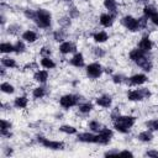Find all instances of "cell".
Instances as JSON below:
<instances>
[{"mask_svg": "<svg viewBox=\"0 0 158 158\" xmlns=\"http://www.w3.org/2000/svg\"><path fill=\"white\" fill-rule=\"evenodd\" d=\"M137 122V117L135 115H125V114H120L116 118H114L111 121L112 123V128L115 132L121 133V135H128L132 128L135 127Z\"/></svg>", "mask_w": 158, "mask_h": 158, "instance_id": "1", "label": "cell"}, {"mask_svg": "<svg viewBox=\"0 0 158 158\" xmlns=\"http://www.w3.org/2000/svg\"><path fill=\"white\" fill-rule=\"evenodd\" d=\"M52 21H53V15L48 9H46V7L36 9V14L32 20V22L36 25V27H38L41 30H48L52 26Z\"/></svg>", "mask_w": 158, "mask_h": 158, "instance_id": "2", "label": "cell"}, {"mask_svg": "<svg viewBox=\"0 0 158 158\" xmlns=\"http://www.w3.org/2000/svg\"><path fill=\"white\" fill-rule=\"evenodd\" d=\"M152 91L146 86H137L135 89H128L126 93V99L130 102H142L144 100L151 99Z\"/></svg>", "mask_w": 158, "mask_h": 158, "instance_id": "3", "label": "cell"}, {"mask_svg": "<svg viewBox=\"0 0 158 158\" xmlns=\"http://www.w3.org/2000/svg\"><path fill=\"white\" fill-rule=\"evenodd\" d=\"M35 139L42 148L48 149V151H64L65 149V142L60 139H52L43 135H37Z\"/></svg>", "mask_w": 158, "mask_h": 158, "instance_id": "4", "label": "cell"}, {"mask_svg": "<svg viewBox=\"0 0 158 158\" xmlns=\"http://www.w3.org/2000/svg\"><path fill=\"white\" fill-rule=\"evenodd\" d=\"M81 101L80 96L73 93H67L59 96L58 99V104L63 110H70L73 107H77L79 105V102Z\"/></svg>", "mask_w": 158, "mask_h": 158, "instance_id": "5", "label": "cell"}, {"mask_svg": "<svg viewBox=\"0 0 158 158\" xmlns=\"http://www.w3.org/2000/svg\"><path fill=\"white\" fill-rule=\"evenodd\" d=\"M85 75L90 80H98L104 75V65L100 62H90L84 68Z\"/></svg>", "mask_w": 158, "mask_h": 158, "instance_id": "6", "label": "cell"}, {"mask_svg": "<svg viewBox=\"0 0 158 158\" xmlns=\"http://www.w3.org/2000/svg\"><path fill=\"white\" fill-rule=\"evenodd\" d=\"M120 23L123 28H126L128 32H139L141 31V27H139V23H138V17L131 15V14H126L123 16L120 17Z\"/></svg>", "mask_w": 158, "mask_h": 158, "instance_id": "7", "label": "cell"}, {"mask_svg": "<svg viewBox=\"0 0 158 158\" xmlns=\"http://www.w3.org/2000/svg\"><path fill=\"white\" fill-rule=\"evenodd\" d=\"M115 131L114 128H110L107 126H104L98 133H96V144L99 146H109L114 138Z\"/></svg>", "mask_w": 158, "mask_h": 158, "instance_id": "8", "label": "cell"}, {"mask_svg": "<svg viewBox=\"0 0 158 158\" xmlns=\"http://www.w3.org/2000/svg\"><path fill=\"white\" fill-rule=\"evenodd\" d=\"M135 64L141 68L144 73H151L153 70V67H154V63H153V59L152 57L149 56V53H143L136 62Z\"/></svg>", "mask_w": 158, "mask_h": 158, "instance_id": "9", "label": "cell"}, {"mask_svg": "<svg viewBox=\"0 0 158 158\" xmlns=\"http://www.w3.org/2000/svg\"><path fill=\"white\" fill-rule=\"evenodd\" d=\"M147 81H148V75L143 72V73H135L127 77L126 84L130 85L131 88H137V86H143Z\"/></svg>", "mask_w": 158, "mask_h": 158, "instance_id": "10", "label": "cell"}, {"mask_svg": "<svg viewBox=\"0 0 158 158\" xmlns=\"http://www.w3.org/2000/svg\"><path fill=\"white\" fill-rule=\"evenodd\" d=\"M95 105L104 110H110L114 105V96L109 93L100 94L95 98Z\"/></svg>", "mask_w": 158, "mask_h": 158, "instance_id": "11", "label": "cell"}, {"mask_svg": "<svg viewBox=\"0 0 158 158\" xmlns=\"http://www.w3.org/2000/svg\"><path fill=\"white\" fill-rule=\"evenodd\" d=\"M78 51V47L75 44V42L70 41V40H65L60 43H58V52L62 56H72Z\"/></svg>", "mask_w": 158, "mask_h": 158, "instance_id": "12", "label": "cell"}, {"mask_svg": "<svg viewBox=\"0 0 158 158\" xmlns=\"http://www.w3.org/2000/svg\"><path fill=\"white\" fill-rule=\"evenodd\" d=\"M116 17H117L116 15L105 11V12H101V14L99 15L98 22H99V25H100L101 27H104V28H110V27L114 26V23H115V21H116Z\"/></svg>", "mask_w": 158, "mask_h": 158, "instance_id": "13", "label": "cell"}, {"mask_svg": "<svg viewBox=\"0 0 158 158\" xmlns=\"http://www.w3.org/2000/svg\"><path fill=\"white\" fill-rule=\"evenodd\" d=\"M75 139L85 144H96V133L91 131H83L75 135Z\"/></svg>", "mask_w": 158, "mask_h": 158, "instance_id": "14", "label": "cell"}, {"mask_svg": "<svg viewBox=\"0 0 158 158\" xmlns=\"http://www.w3.org/2000/svg\"><path fill=\"white\" fill-rule=\"evenodd\" d=\"M68 63H69V65H72L73 68H78V69L85 68L86 64H85V56H84V53L77 51L74 54L70 56V58L68 59Z\"/></svg>", "mask_w": 158, "mask_h": 158, "instance_id": "15", "label": "cell"}, {"mask_svg": "<svg viewBox=\"0 0 158 158\" xmlns=\"http://www.w3.org/2000/svg\"><path fill=\"white\" fill-rule=\"evenodd\" d=\"M137 47H138L141 51L146 52V53H151V52L153 51V48H154V42H153V40H152L148 35H143V36L138 40Z\"/></svg>", "mask_w": 158, "mask_h": 158, "instance_id": "16", "label": "cell"}, {"mask_svg": "<svg viewBox=\"0 0 158 158\" xmlns=\"http://www.w3.org/2000/svg\"><path fill=\"white\" fill-rule=\"evenodd\" d=\"M32 79H33V81L35 83H37V84H46L48 80H49V70H47V69H37V70H35L33 72V74H32Z\"/></svg>", "mask_w": 158, "mask_h": 158, "instance_id": "17", "label": "cell"}, {"mask_svg": "<svg viewBox=\"0 0 158 158\" xmlns=\"http://www.w3.org/2000/svg\"><path fill=\"white\" fill-rule=\"evenodd\" d=\"M21 38L27 43V44H33L38 41L40 36H38V32L32 30V28H26L22 31L21 33Z\"/></svg>", "mask_w": 158, "mask_h": 158, "instance_id": "18", "label": "cell"}, {"mask_svg": "<svg viewBox=\"0 0 158 158\" xmlns=\"http://www.w3.org/2000/svg\"><path fill=\"white\" fill-rule=\"evenodd\" d=\"M30 105V99L27 95H17L12 100V107L16 110H26Z\"/></svg>", "mask_w": 158, "mask_h": 158, "instance_id": "19", "label": "cell"}, {"mask_svg": "<svg viewBox=\"0 0 158 158\" xmlns=\"http://www.w3.org/2000/svg\"><path fill=\"white\" fill-rule=\"evenodd\" d=\"M78 109V112L83 116H86V115H90L94 109H95V102L93 101H89V100H83L79 102V105L77 106Z\"/></svg>", "mask_w": 158, "mask_h": 158, "instance_id": "20", "label": "cell"}, {"mask_svg": "<svg viewBox=\"0 0 158 158\" xmlns=\"http://www.w3.org/2000/svg\"><path fill=\"white\" fill-rule=\"evenodd\" d=\"M136 139L141 143H152L154 141V132H152L151 130L146 128V130H142L137 133L136 136Z\"/></svg>", "mask_w": 158, "mask_h": 158, "instance_id": "21", "label": "cell"}, {"mask_svg": "<svg viewBox=\"0 0 158 158\" xmlns=\"http://www.w3.org/2000/svg\"><path fill=\"white\" fill-rule=\"evenodd\" d=\"M91 38L96 44H104L110 40V35L105 30H98L91 35Z\"/></svg>", "mask_w": 158, "mask_h": 158, "instance_id": "22", "label": "cell"}, {"mask_svg": "<svg viewBox=\"0 0 158 158\" xmlns=\"http://www.w3.org/2000/svg\"><path fill=\"white\" fill-rule=\"evenodd\" d=\"M0 63H1L2 67L7 68L9 70H10V69H15V68L19 67L16 58L11 57L10 54H4V56H1V58H0Z\"/></svg>", "mask_w": 158, "mask_h": 158, "instance_id": "23", "label": "cell"}, {"mask_svg": "<svg viewBox=\"0 0 158 158\" xmlns=\"http://www.w3.org/2000/svg\"><path fill=\"white\" fill-rule=\"evenodd\" d=\"M31 96L33 100H42L43 98L47 96V88L43 84L36 85L31 91Z\"/></svg>", "mask_w": 158, "mask_h": 158, "instance_id": "24", "label": "cell"}, {"mask_svg": "<svg viewBox=\"0 0 158 158\" xmlns=\"http://www.w3.org/2000/svg\"><path fill=\"white\" fill-rule=\"evenodd\" d=\"M102 6L107 12H111L114 15H118L120 7H118V2L117 0H102Z\"/></svg>", "mask_w": 158, "mask_h": 158, "instance_id": "25", "label": "cell"}, {"mask_svg": "<svg viewBox=\"0 0 158 158\" xmlns=\"http://www.w3.org/2000/svg\"><path fill=\"white\" fill-rule=\"evenodd\" d=\"M41 68L47 69V70H53L57 68V62L52 57H41L38 60Z\"/></svg>", "mask_w": 158, "mask_h": 158, "instance_id": "26", "label": "cell"}, {"mask_svg": "<svg viewBox=\"0 0 158 158\" xmlns=\"http://www.w3.org/2000/svg\"><path fill=\"white\" fill-rule=\"evenodd\" d=\"M58 131L60 133L65 135V136H75L79 132V130L74 125H70V123H63V125H60L58 127Z\"/></svg>", "mask_w": 158, "mask_h": 158, "instance_id": "27", "label": "cell"}, {"mask_svg": "<svg viewBox=\"0 0 158 158\" xmlns=\"http://www.w3.org/2000/svg\"><path fill=\"white\" fill-rule=\"evenodd\" d=\"M0 91L4 95H14L16 93V86L10 81L2 80L1 84H0Z\"/></svg>", "mask_w": 158, "mask_h": 158, "instance_id": "28", "label": "cell"}, {"mask_svg": "<svg viewBox=\"0 0 158 158\" xmlns=\"http://www.w3.org/2000/svg\"><path fill=\"white\" fill-rule=\"evenodd\" d=\"M67 36H68L67 30H65V28H62V27L54 30L53 33H52V38H53V41L57 42V43H60V42L65 41V40H67Z\"/></svg>", "mask_w": 158, "mask_h": 158, "instance_id": "29", "label": "cell"}, {"mask_svg": "<svg viewBox=\"0 0 158 158\" xmlns=\"http://www.w3.org/2000/svg\"><path fill=\"white\" fill-rule=\"evenodd\" d=\"M0 53H1V56L15 53V44L10 41H2L0 43Z\"/></svg>", "mask_w": 158, "mask_h": 158, "instance_id": "30", "label": "cell"}, {"mask_svg": "<svg viewBox=\"0 0 158 158\" xmlns=\"http://www.w3.org/2000/svg\"><path fill=\"white\" fill-rule=\"evenodd\" d=\"M86 127L89 128V131H91V132H94V133H98V132L104 127V125H102V122H101L100 120H98V118H90V120L88 121V123H86Z\"/></svg>", "mask_w": 158, "mask_h": 158, "instance_id": "31", "label": "cell"}, {"mask_svg": "<svg viewBox=\"0 0 158 158\" xmlns=\"http://www.w3.org/2000/svg\"><path fill=\"white\" fill-rule=\"evenodd\" d=\"M14 44H15V54L21 56V54L26 53V51H27V43H26L21 37L17 38V40L14 42Z\"/></svg>", "mask_w": 158, "mask_h": 158, "instance_id": "32", "label": "cell"}, {"mask_svg": "<svg viewBox=\"0 0 158 158\" xmlns=\"http://www.w3.org/2000/svg\"><path fill=\"white\" fill-rule=\"evenodd\" d=\"M91 53H93V56H94L96 59H102V58H105L106 54H107L106 49H105L104 47H101L100 44L94 46V47L91 48Z\"/></svg>", "mask_w": 158, "mask_h": 158, "instance_id": "33", "label": "cell"}, {"mask_svg": "<svg viewBox=\"0 0 158 158\" xmlns=\"http://www.w3.org/2000/svg\"><path fill=\"white\" fill-rule=\"evenodd\" d=\"M6 32L10 36H16L19 33H22V27L20 23H9L6 26Z\"/></svg>", "mask_w": 158, "mask_h": 158, "instance_id": "34", "label": "cell"}, {"mask_svg": "<svg viewBox=\"0 0 158 158\" xmlns=\"http://www.w3.org/2000/svg\"><path fill=\"white\" fill-rule=\"evenodd\" d=\"M111 81L114 85H121L127 81V77L122 73H114L111 74Z\"/></svg>", "mask_w": 158, "mask_h": 158, "instance_id": "35", "label": "cell"}, {"mask_svg": "<svg viewBox=\"0 0 158 158\" xmlns=\"http://www.w3.org/2000/svg\"><path fill=\"white\" fill-rule=\"evenodd\" d=\"M144 127L151 130L152 132H158V118H149L144 121Z\"/></svg>", "mask_w": 158, "mask_h": 158, "instance_id": "36", "label": "cell"}, {"mask_svg": "<svg viewBox=\"0 0 158 158\" xmlns=\"http://www.w3.org/2000/svg\"><path fill=\"white\" fill-rule=\"evenodd\" d=\"M72 20H75L80 16V10L74 5V4H69V7H68V14H67Z\"/></svg>", "mask_w": 158, "mask_h": 158, "instance_id": "37", "label": "cell"}, {"mask_svg": "<svg viewBox=\"0 0 158 158\" xmlns=\"http://www.w3.org/2000/svg\"><path fill=\"white\" fill-rule=\"evenodd\" d=\"M58 25H59L62 28L68 30V28L72 26V19H70L68 15H64V16H62L60 19H58Z\"/></svg>", "mask_w": 158, "mask_h": 158, "instance_id": "38", "label": "cell"}, {"mask_svg": "<svg viewBox=\"0 0 158 158\" xmlns=\"http://www.w3.org/2000/svg\"><path fill=\"white\" fill-rule=\"evenodd\" d=\"M22 14H23V16H25L27 20L32 21L33 17H35V14H36V9H32V7H25V9L22 10Z\"/></svg>", "mask_w": 158, "mask_h": 158, "instance_id": "39", "label": "cell"}, {"mask_svg": "<svg viewBox=\"0 0 158 158\" xmlns=\"http://www.w3.org/2000/svg\"><path fill=\"white\" fill-rule=\"evenodd\" d=\"M38 53H40L41 57H52L53 51H52V48L49 46H42L40 48V51H38Z\"/></svg>", "mask_w": 158, "mask_h": 158, "instance_id": "40", "label": "cell"}, {"mask_svg": "<svg viewBox=\"0 0 158 158\" xmlns=\"http://www.w3.org/2000/svg\"><path fill=\"white\" fill-rule=\"evenodd\" d=\"M143 157H148V158H158V149L156 148H148L144 151Z\"/></svg>", "mask_w": 158, "mask_h": 158, "instance_id": "41", "label": "cell"}, {"mask_svg": "<svg viewBox=\"0 0 158 158\" xmlns=\"http://www.w3.org/2000/svg\"><path fill=\"white\" fill-rule=\"evenodd\" d=\"M118 148H107L104 153H102V156L104 157H118Z\"/></svg>", "mask_w": 158, "mask_h": 158, "instance_id": "42", "label": "cell"}, {"mask_svg": "<svg viewBox=\"0 0 158 158\" xmlns=\"http://www.w3.org/2000/svg\"><path fill=\"white\" fill-rule=\"evenodd\" d=\"M12 127H14V125H12V122L10 120H7L5 117L1 118V127H0V130H12Z\"/></svg>", "mask_w": 158, "mask_h": 158, "instance_id": "43", "label": "cell"}, {"mask_svg": "<svg viewBox=\"0 0 158 158\" xmlns=\"http://www.w3.org/2000/svg\"><path fill=\"white\" fill-rule=\"evenodd\" d=\"M0 136L2 139H11L14 137L12 130H0Z\"/></svg>", "mask_w": 158, "mask_h": 158, "instance_id": "44", "label": "cell"}, {"mask_svg": "<svg viewBox=\"0 0 158 158\" xmlns=\"http://www.w3.org/2000/svg\"><path fill=\"white\" fill-rule=\"evenodd\" d=\"M118 156L120 157H135V153L128 148H123L118 151Z\"/></svg>", "mask_w": 158, "mask_h": 158, "instance_id": "45", "label": "cell"}, {"mask_svg": "<svg viewBox=\"0 0 158 158\" xmlns=\"http://www.w3.org/2000/svg\"><path fill=\"white\" fill-rule=\"evenodd\" d=\"M148 20H149V22H151L153 26L158 27V10H156V11L148 17Z\"/></svg>", "mask_w": 158, "mask_h": 158, "instance_id": "46", "label": "cell"}, {"mask_svg": "<svg viewBox=\"0 0 158 158\" xmlns=\"http://www.w3.org/2000/svg\"><path fill=\"white\" fill-rule=\"evenodd\" d=\"M38 65H40V63H36V62H31V63H27L25 67H23V69L25 70H37L38 69Z\"/></svg>", "mask_w": 158, "mask_h": 158, "instance_id": "47", "label": "cell"}, {"mask_svg": "<svg viewBox=\"0 0 158 158\" xmlns=\"http://www.w3.org/2000/svg\"><path fill=\"white\" fill-rule=\"evenodd\" d=\"M1 152H2V156L4 157H11L12 154H14V148L12 147H4L2 149H1Z\"/></svg>", "mask_w": 158, "mask_h": 158, "instance_id": "48", "label": "cell"}, {"mask_svg": "<svg viewBox=\"0 0 158 158\" xmlns=\"http://www.w3.org/2000/svg\"><path fill=\"white\" fill-rule=\"evenodd\" d=\"M6 70H7V68H5V67H0V78L1 79H4L5 77H6Z\"/></svg>", "mask_w": 158, "mask_h": 158, "instance_id": "49", "label": "cell"}, {"mask_svg": "<svg viewBox=\"0 0 158 158\" xmlns=\"http://www.w3.org/2000/svg\"><path fill=\"white\" fill-rule=\"evenodd\" d=\"M2 2H6V1H10V0H1Z\"/></svg>", "mask_w": 158, "mask_h": 158, "instance_id": "50", "label": "cell"}, {"mask_svg": "<svg viewBox=\"0 0 158 158\" xmlns=\"http://www.w3.org/2000/svg\"><path fill=\"white\" fill-rule=\"evenodd\" d=\"M157 99H158V94H157Z\"/></svg>", "mask_w": 158, "mask_h": 158, "instance_id": "51", "label": "cell"}, {"mask_svg": "<svg viewBox=\"0 0 158 158\" xmlns=\"http://www.w3.org/2000/svg\"><path fill=\"white\" fill-rule=\"evenodd\" d=\"M84 1H86V0H84Z\"/></svg>", "mask_w": 158, "mask_h": 158, "instance_id": "52", "label": "cell"}]
</instances>
